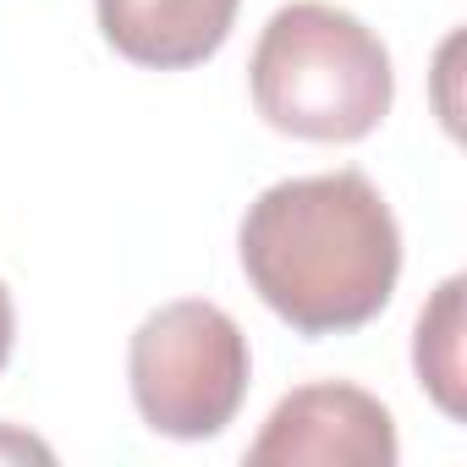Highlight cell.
Returning <instances> with one entry per match:
<instances>
[{
  "label": "cell",
  "instance_id": "1",
  "mask_svg": "<svg viewBox=\"0 0 467 467\" xmlns=\"http://www.w3.org/2000/svg\"><path fill=\"white\" fill-rule=\"evenodd\" d=\"M243 275L297 336L374 325L401 281V225L363 171L292 176L265 187L237 231Z\"/></svg>",
  "mask_w": 467,
  "mask_h": 467
},
{
  "label": "cell",
  "instance_id": "2",
  "mask_svg": "<svg viewBox=\"0 0 467 467\" xmlns=\"http://www.w3.org/2000/svg\"><path fill=\"white\" fill-rule=\"evenodd\" d=\"M248 88L265 127L286 138L363 143L396 105V67L363 17L330 0H292L254 45Z\"/></svg>",
  "mask_w": 467,
  "mask_h": 467
},
{
  "label": "cell",
  "instance_id": "3",
  "mask_svg": "<svg viewBox=\"0 0 467 467\" xmlns=\"http://www.w3.org/2000/svg\"><path fill=\"white\" fill-rule=\"evenodd\" d=\"M254 379L243 325L220 303L176 297L127 341V385L138 418L165 440H214L237 423Z\"/></svg>",
  "mask_w": 467,
  "mask_h": 467
},
{
  "label": "cell",
  "instance_id": "4",
  "mask_svg": "<svg viewBox=\"0 0 467 467\" xmlns=\"http://www.w3.org/2000/svg\"><path fill=\"white\" fill-rule=\"evenodd\" d=\"M396 418L347 379H314L275 401L248 445L254 467H396Z\"/></svg>",
  "mask_w": 467,
  "mask_h": 467
},
{
  "label": "cell",
  "instance_id": "5",
  "mask_svg": "<svg viewBox=\"0 0 467 467\" xmlns=\"http://www.w3.org/2000/svg\"><path fill=\"white\" fill-rule=\"evenodd\" d=\"M105 45L149 72H187L220 56L243 0H94Z\"/></svg>",
  "mask_w": 467,
  "mask_h": 467
},
{
  "label": "cell",
  "instance_id": "6",
  "mask_svg": "<svg viewBox=\"0 0 467 467\" xmlns=\"http://www.w3.org/2000/svg\"><path fill=\"white\" fill-rule=\"evenodd\" d=\"M462 292H467L462 275L440 281V292L418 314V336H412V368L445 418H462Z\"/></svg>",
  "mask_w": 467,
  "mask_h": 467
},
{
  "label": "cell",
  "instance_id": "7",
  "mask_svg": "<svg viewBox=\"0 0 467 467\" xmlns=\"http://www.w3.org/2000/svg\"><path fill=\"white\" fill-rule=\"evenodd\" d=\"M12 347H17V308H12V292L0 281V374L12 363Z\"/></svg>",
  "mask_w": 467,
  "mask_h": 467
},
{
  "label": "cell",
  "instance_id": "8",
  "mask_svg": "<svg viewBox=\"0 0 467 467\" xmlns=\"http://www.w3.org/2000/svg\"><path fill=\"white\" fill-rule=\"evenodd\" d=\"M0 451H12V456H39V462H50V445L28 440V434H17V429H0Z\"/></svg>",
  "mask_w": 467,
  "mask_h": 467
}]
</instances>
